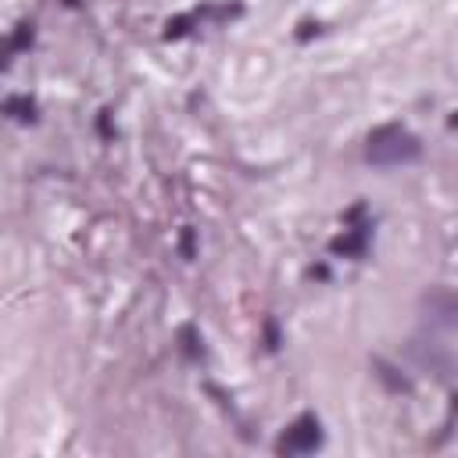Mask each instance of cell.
<instances>
[{
	"instance_id": "obj_2",
	"label": "cell",
	"mask_w": 458,
	"mask_h": 458,
	"mask_svg": "<svg viewBox=\"0 0 458 458\" xmlns=\"http://www.w3.org/2000/svg\"><path fill=\"white\" fill-rule=\"evenodd\" d=\"M318 444H322V426H318V419H315V415H301V419L279 437L276 451H279V454H304V451H315Z\"/></svg>"
},
{
	"instance_id": "obj_1",
	"label": "cell",
	"mask_w": 458,
	"mask_h": 458,
	"mask_svg": "<svg viewBox=\"0 0 458 458\" xmlns=\"http://www.w3.org/2000/svg\"><path fill=\"white\" fill-rule=\"evenodd\" d=\"M419 154H422V143L404 125H379L369 132V143H365V161L379 165V168L411 165V161H419Z\"/></svg>"
}]
</instances>
